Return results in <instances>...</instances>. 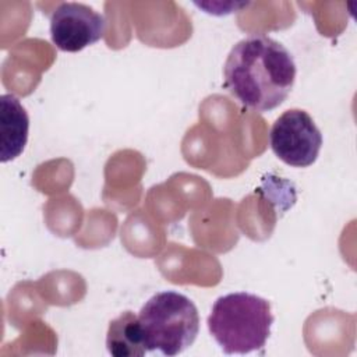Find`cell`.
Here are the masks:
<instances>
[{"label": "cell", "instance_id": "cell-1", "mask_svg": "<svg viewBox=\"0 0 357 357\" xmlns=\"http://www.w3.org/2000/svg\"><path fill=\"white\" fill-rule=\"evenodd\" d=\"M291 53L266 35L238 40L223 66L225 88L243 106L258 113L280 106L296 81Z\"/></svg>", "mask_w": 357, "mask_h": 357}, {"label": "cell", "instance_id": "cell-2", "mask_svg": "<svg viewBox=\"0 0 357 357\" xmlns=\"http://www.w3.org/2000/svg\"><path fill=\"white\" fill-rule=\"evenodd\" d=\"M208 329L226 354H248L265 346L273 315L268 300L245 293L219 297L208 317Z\"/></svg>", "mask_w": 357, "mask_h": 357}, {"label": "cell", "instance_id": "cell-3", "mask_svg": "<svg viewBox=\"0 0 357 357\" xmlns=\"http://www.w3.org/2000/svg\"><path fill=\"white\" fill-rule=\"evenodd\" d=\"M138 321L148 351L177 356L188 349L199 331L195 304L177 291L153 294L139 310Z\"/></svg>", "mask_w": 357, "mask_h": 357}, {"label": "cell", "instance_id": "cell-4", "mask_svg": "<svg viewBox=\"0 0 357 357\" xmlns=\"http://www.w3.org/2000/svg\"><path fill=\"white\" fill-rule=\"evenodd\" d=\"M269 142L273 153L286 165L308 167L319 155L322 134L305 110L290 109L272 124Z\"/></svg>", "mask_w": 357, "mask_h": 357}, {"label": "cell", "instance_id": "cell-5", "mask_svg": "<svg viewBox=\"0 0 357 357\" xmlns=\"http://www.w3.org/2000/svg\"><path fill=\"white\" fill-rule=\"evenodd\" d=\"M105 17L84 3H60L50 14V38L61 52L75 53L103 38Z\"/></svg>", "mask_w": 357, "mask_h": 357}, {"label": "cell", "instance_id": "cell-6", "mask_svg": "<svg viewBox=\"0 0 357 357\" xmlns=\"http://www.w3.org/2000/svg\"><path fill=\"white\" fill-rule=\"evenodd\" d=\"M29 117L18 98L10 93L0 96V162L18 158L25 149Z\"/></svg>", "mask_w": 357, "mask_h": 357}, {"label": "cell", "instance_id": "cell-7", "mask_svg": "<svg viewBox=\"0 0 357 357\" xmlns=\"http://www.w3.org/2000/svg\"><path fill=\"white\" fill-rule=\"evenodd\" d=\"M106 347L116 357H141L148 350L144 343L138 315L124 311L109 322Z\"/></svg>", "mask_w": 357, "mask_h": 357}]
</instances>
